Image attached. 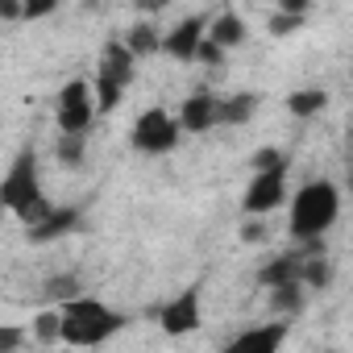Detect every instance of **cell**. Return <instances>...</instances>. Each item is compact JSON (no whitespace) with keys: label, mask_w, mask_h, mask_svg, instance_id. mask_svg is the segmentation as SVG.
Wrapping results in <instances>:
<instances>
[{"label":"cell","mask_w":353,"mask_h":353,"mask_svg":"<svg viewBox=\"0 0 353 353\" xmlns=\"http://www.w3.org/2000/svg\"><path fill=\"white\" fill-rule=\"evenodd\" d=\"M0 208L13 212L26 229L38 225V221L50 212L46 192H42V174H38V154H34V145H26V150L9 162L5 179H0Z\"/></svg>","instance_id":"1"},{"label":"cell","mask_w":353,"mask_h":353,"mask_svg":"<svg viewBox=\"0 0 353 353\" xmlns=\"http://www.w3.org/2000/svg\"><path fill=\"white\" fill-rule=\"evenodd\" d=\"M336 216H341V192H336V183H332V179H312V183H303V188L295 192V200H291L287 233H291L295 241L312 245V241H320V237L336 225Z\"/></svg>","instance_id":"2"},{"label":"cell","mask_w":353,"mask_h":353,"mask_svg":"<svg viewBox=\"0 0 353 353\" xmlns=\"http://www.w3.org/2000/svg\"><path fill=\"white\" fill-rule=\"evenodd\" d=\"M59 316H63L59 341H63V345H75V349H96V345H104L112 332L125 328V316L112 312L104 299H92V295H79V299L59 303Z\"/></svg>","instance_id":"3"},{"label":"cell","mask_w":353,"mask_h":353,"mask_svg":"<svg viewBox=\"0 0 353 353\" xmlns=\"http://www.w3.org/2000/svg\"><path fill=\"white\" fill-rule=\"evenodd\" d=\"M54 121L71 137H88L96 125V100H92V79H67L54 96Z\"/></svg>","instance_id":"4"},{"label":"cell","mask_w":353,"mask_h":353,"mask_svg":"<svg viewBox=\"0 0 353 353\" xmlns=\"http://www.w3.org/2000/svg\"><path fill=\"white\" fill-rule=\"evenodd\" d=\"M179 125H174V117L166 108H145L137 121H133V150L141 154H170L174 145H179Z\"/></svg>","instance_id":"5"},{"label":"cell","mask_w":353,"mask_h":353,"mask_svg":"<svg viewBox=\"0 0 353 353\" xmlns=\"http://www.w3.org/2000/svg\"><path fill=\"white\" fill-rule=\"evenodd\" d=\"M283 200H287V166H283V170L254 174L250 188H245V196H241V208H245V216H254V221H258V216L274 212Z\"/></svg>","instance_id":"6"},{"label":"cell","mask_w":353,"mask_h":353,"mask_svg":"<svg viewBox=\"0 0 353 353\" xmlns=\"http://www.w3.org/2000/svg\"><path fill=\"white\" fill-rule=\"evenodd\" d=\"M158 324H162V332H166V336H188V332H196V328L204 324L200 291H196V287H188L183 295H174L170 303H162V307H158Z\"/></svg>","instance_id":"7"},{"label":"cell","mask_w":353,"mask_h":353,"mask_svg":"<svg viewBox=\"0 0 353 353\" xmlns=\"http://www.w3.org/2000/svg\"><path fill=\"white\" fill-rule=\"evenodd\" d=\"M283 341H287V320H270V324H254L237 332L221 353H279Z\"/></svg>","instance_id":"8"},{"label":"cell","mask_w":353,"mask_h":353,"mask_svg":"<svg viewBox=\"0 0 353 353\" xmlns=\"http://www.w3.org/2000/svg\"><path fill=\"white\" fill-rule=\"evenodd\" d=\"M204 17H188V21H179L170 34H162V46H158V54H166V59H174V63H196V50H200V42H204Z\"/></svg>","instance_id":"9"},{"label":"cell","mask_w":353,"mask_h":353,"mask_svg":"<svg viewBox=\"0 0 353 353\" xmlns=\"http://www.w3.org/2000/svg\"><path fill=\"white\" fill-rule=\"evenodd\" d=\"M133 75H137V59L129 54V46L121 42V38H108L104 42V50H100V67H96V79H108V83H117L121 92L133 83Z\"/></svg>","instance_id":"10"},{"label":"cell","mask_w":353,"mask_h":353,"mask_svg":"<svg viewBox=\"0 0 353 353\" xmlns=\"http://www.w3.org/2000/svg\"><path fill=\"white\" fill-rule=\"evenodd\" d=\"M179 133H208L216 125V96L212 92H196L179 104V117H174Z\"/></svg>","instance_id":"11"},{"label":"cell","mask_w":353,"mask_h":353,"mask_svg":"<svg viewBox=\"0 0 353 353\" xmlns=\"http://www.w3.org/2000/svg\"><path fill=\"white\" fill-rule=\"evenodd\" d=\"M75 225H79V208H50L38 225H30V241L34 245H46V241H59V237H67V233H75Z\"/></svg>","instance_id":"12"},{"label":"cell","mask_w":353,"mask_h":353,"mask_svg":"<svg viewBox=\"0 0 353 353\" xmlns=\"http://www.w3.org/2000/svg\"><path fill=\"white\" fill-rule=\"evenodd\" d=\"M204 38L229 54L233 46H241V42H245V21H241V13H233V9H221V13H216L208 26H204Z\"/></svg>","instance_id":"13"},{"label":"cell","mask_w":353,"mask_h":353,"mask_svg":"<svg viewBox=\"0 0 353 353\" xmlns=\"http://www.w3.org/2000/svg\"><path fill=\"white\" fill-rule=\"evenodd\" d=\"M254 112H258V96L254 92L216 96V125H250Z\"/></svg>","instance_id":"14"},{"label":"cell","mask_w":353,"mask_h":353,"mask_svg":"<svg viewBox=\"0 0 353 353\" xmlns=\"http://www.w3.org/2000/svg\"><path fill=\"white\" fill-rule=\"evenodd\" d=\"M299 262L303 258H295V254H283V258H274V262H266L262 266V274H258V283L262 287H283V283H299Z\"/></svg>","instance_id":"15"},{"label":"cell","mask_w":353,"mask_h":353,"mask_svg":"<svg viewBox=\"0 0 353 353\" xmlns=\"http://www.w3.org/2000/svg\"><path fill=\"white\" fill-rule=\"evenodd\" d=\"M125 46H129V54L133 59H145V54H158V46H162V34L150 26V21H137L125 38H121Z\"/></svg>","instance_id":"16"},{"label":"cell","mask_w":353,"mask_h":353,"mask_svg":"<svg viewBox=\"0 0 353 353\" xmlns=\"http://www.w3.org/2000/svg\"><path fill=\"white\" fill-rule=\"evenodd\" d=\"M324 104H328L324 88H299V92L287 96V112L291 117H316V112H324Z\"/></svg>","instance_id":"17"},{"label":"cell","mask_w":353,"mask_h":353,"mask_svg":"<svg viewBox=\"0 0 353 353\" xmlns=\"http://www.w3.org/2000/svg\"><path fill=\"white\" fill-rule=\"evenodd\" d=\"M59 328H63L59 307H42V312L34 316V324H30V332H34L38 345H54V341H59Z\"/></svg>","instance_id":"18"},{"label":"cell","mask_w":353,"mask_h":353,"mask_svg":"<svg viewBox=\"0 0 353 353\" xmlns=\"http://www.w3.org/2000/svg\"><path fill=\"white\" fill-rule=\"evenodd\" d=\"M42 295L59 307V303H67V299H79L83 291H79V283L71 279V274H59V279H46V287H42Z\"/></svg>","instance_id":"19"},{"label":"cell","mask_w":353,"mask_h":353,"mask_svg":"<svg viewBox=\"0 0 353 353\" xmlns=\"http://www.w3.org/2000/svg\"><path fill=\"white\" fill-rule=\"evenodd\" d=\"M54 154H59L67 166H79V162L88 158V137H71V133H59V141H54Z\"/></svg>","instance_id":"20"},{"label":"cell","mask_w":353,"mask_h":353,"mask_svg":"<svg viewBox=\"0 0 353 353\" xmlns=\"http://www.w3.org/2000/svg\"><path fill=\"white\" fill-rule=\"evenodd\" d=\"M270 295H274V307L287 312V316H295V312L303 307V287H299V283H283V287H274Z\"/></svg>","instance_id":"21"},{"label":"cell","mask_w":353,"mask_h":353,"mask_svg":"<svg viewBox=\"0 0 353 353\" xmlns=\"http://www.w3.org/2000/svg\"><path fill=\"white\" fill-rule=\"evenodd\" d=\"M250 166H254V174H266V170H283V166H287V158H283V150H274V145H262V150H254Z\"/></svg>","instance_id":"22"},{"label":"cell","mask_w":353,"mask_h":353,"mask_svg":"<svg viewBox=\"0 0 353 353\" xmlns=\"http://www.w3.org/2000/svg\"><path fill=\"white\" fill-rule=\"evenodd\" d=\"M299 26H303V17H295V13H274V17H270V34H274V38H287V34H295Z\"/></svg>","instance_id":"23"},{"label":"cell","mask_w":353,"mask_h":353,"mask_svg":"<svg viewBox=\"0 0 353 353\" xmlns=\"http://www.w3.org/2000/svg\"><path fill=\"white\" fill-rule=\"evenodd\" d=\"M21 341H26V332L17 324H0V353H17Z\"/></svg>","instance_id":"24"},{"label":"cell","mask_w":353,"mask_h":353,"mask_svg":"<svg viewBox=\"0 0 353 353\" xmlns=\"http://www.w3.org/2000/svg\"><path fill=\"white\" fill-rule=\"evenodd\" d=\"M59 5L54 0H34V5H21V21H38V17H50Z\"/></svg>","instance_id":"25"},{"label":"cell","mask_w":353,"mask_h":353,"mask_svg":"<svg viewBox=\"0 0 353 353\" xmlns=\"http://www.w3.org/2000/svg\"><path fill=\"white\" fill-rule=\"evenodd\" d=\"M196 63H208V67H221V63H225V50H221V46H212V42L204 38V42H200V50H196Z\"/></svg>","instance_id":"26"},{"label":"cell","mask_w":353,"mask_h":353,"mask_svg":"<svg viewBox=\"0 0 353 353\" xmlns=\"http://www.w3.org/2000/svg\"><path fill=\"white\" fill-rule=\"evenodd\" d=\"M0 21H21V5H17V0H0Z\"/></svg>","instance_id":"27"},{"label":"cell","mask_w":353,"mask_h":353,"mask_svg":"<svg viewBox=\"0 0 353 353\" xmlns=\"http://www.w3.org/2000/svg\"><path fill=\"white\" fill-rule=\"evenodd\" d=\"M262 237H266L262 221H245V229H241V241H262Z\"/></svg>","instance_id":"28"}]
</instances>
